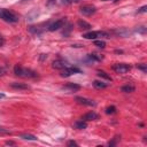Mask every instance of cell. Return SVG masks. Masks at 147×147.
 <instances>
[{
    "label": "cell",
    "mask_w": 147,
    "mask_h": 147,
    "mask_svg": "<svg viewBox=\"0 0 147 147\" xmlns=\"http://www.w3.org/2000/svg\"><path fill=\"white\" fill-rule=\"evenodd\" d=\"M0 18L7 23H16L18 22V16L11 11V10H8V9H5V8H0Z\"/></svg>",
    "instance_id": "obj_2"
},
{
    "label": "cell",
    "mask_w": 147,
    "mask_h": 147,
    "mask_svg": "<svg viewBox=\"0 0 147 147\" xmlns=\"http://www.w3.org/2000/svg\"><path fill=\"white\" fill-rule=\"evenodd\" d=\"M52 67H53L54 69L62 70V69H64V68H67V67H68V62H67L65 60H63V59H57V60L53 61Z\"/></svg>",
    "instance_id": "obj_10"
},
{
    "label": "cell",
    "mask_w": 147,
    "mask_h": 147,
    "mask_svg": "<svg viewBox=\"0 0 147 147\" xmlns=\"http://www.w3.org/2000/svg\"><path fill=\"white\" fill-rule=\"evenodd\" d=\"M99 118V115L96 114V113H94V111H88V113H86L84 116H83V121H85V122H88V121H95V119H98Z\"/></svg>",
    "instance_id": "obj_12"
},
{
    "label": "cell",
    "mask_w": 147,
    "mask_h": 147,
    "mask_svg": "<svg viewBox=\"0 0 147 147\" xmlns=\"http://www.w3.org/2000/svg\"><path fill=\"white\" fill-rule=\"evenodd\" d=\"M6 145H15L14 141H6Z\"/></svg>",
    "instance_id": "obj_32"
},
{
    "label": "cell",
    "mask_w": 147,
    "mask_h": 147,
    "mask_svg": "<svg viewBox=\"0 0 147 147\" xmlns=\"http://www.w3.org/2000/svg\"><path fill=\"white\" fill-rule=\"evenodd\" d=\"M10 133V131L8 130V129H6V127H0V136H2V134H9Z\"/></svg>",
    "instance_id": "obj_23"
},
{
    "label": "cell",
    "mask_w": 147,
    "mask_h": 147,
    "mask_svg": "<svg viewBox=\"0 0 147 147\" xmlns=\"http://www.w3.org/2000/svg\"><path fill=\"white\" fill-rule=\"evenodd\" d=\"M115 113H116V107H115V106H109V107L106 108V114L113 115V114H115Z\"/></svg>",
    "instance_id": "obj_20"
},
{
    "label": "cell",
    "mask_w": 147,
    "mask_h": 147,
    "mask_svg": "<svg viewBox=\"0 0 147 147\" xmlns=\"http://www.w3.org/2000/svg\"><path fill=\"white\" fill-rule=\"evenodd\" d=\"M5 72H6V70H5L3 68H1V67H0V77H1L2 75H5Z\"/></svg>",
    "instance_id": "obj_30"
},
{
    "label": "cell",
    "mask_w": 147,
    "mask_h": 147,
    "mask_svg": "<svg viewBox=\"0 0 147 147\" xmlns=\"http://www.w3.org/2000/svg\"><path fill=\"white\" fill-rule=\"evenodd\" d=\"M147 11V6H142L140 9H138V13H146Z\"/></svg>",
    "instance_id": "obj_25"
},
{
    "label": "cell",
    "mask_w": 147,
    "mask_h": 147,
    "mask_svg": "<svg viewBox=\"0 0 147 147\" xmlns=\"http://www.w3.org/2000/svg\"><path fill=\"white\" fill-rule=\"evenodd\" d=\"M88 59L94 60V61H101V60L103 59V56H102V55H99V54L93 53V54H88Z\"/></svg>",
    "instance_id": "obj_19"
},
{
    "label": "cell",
    "mask_w": 147,
    "mask_h": 147,
    "mask_svg": "<svg viewBox=\"0 0 147 147\" xmlns=\"http://www.w3.org/2000/svg\"><path fill=\"white\" fill-rule=\"evenodd\" d=\"M96 75H98L100 78H105V79H107V80H110V82H111V77H110L107 72H105V71H102V70H99V71L96 72Z\"/></svg>",
    "instance_id": "obj_17"
},
{
    "label": "cell",
    "mask_w": 147,
    "mask_h": 147,
    "mask_svg": "<svg viewBox=\"0 0 147 147\" xmlns=\"http://www.w3.org/2000/svg\"><path fill=\"white\" fill-rule=\"evenodd\" d=\"M83 37L85 39H98V38H110V34L106 31H90L84 33Z\"/></svg>",
    "instance_id": "obj_3"
},
{
    "label": "cell",
    "mask_w": 147,
    "mask_h": 147,
    "mask_svg": "<svg viewBox=\"0 0 147 147\" xmlns=\"http://www.w3.org/2000/svg\"><path fill=\"white\" fill-rule=\"evenodd\" d=\"M137 68L140 69V70H142L144 72H147V67H146V64H144V63H141V64H137Z\"/></svg>",
    "instance_id": "obj_22"
},
{
    "label": "cell",
    "mask_w": 147,
    "mask_h": 147,
    "mask_svg": "<svg viewBox=\"0 0 147 147\" xmlns=\"http://www.w3.org/2000/svg\"><path fill=\"white\" fill-rule=\"evenodd\" d=\"M80 90V85L75 84V83H69L64 86H62V91H64L65 93H74Z\"/></svg>",
    "instance_id": "obj_7"
},
{
    "label": "cell",
    "mask_w": 147,
    "mask_h": 147,
    "mask_svg": "<svg viewBox=\"0 0 147 147\" xmlns=\"http://www.w3.org/2000/svg\"><path fill=\"white\" fill-rule=\"evenodd\" d=\"M77 25H78L80 29H83V30H91V28H92V25H91L90 23H87L86 21H84V20H79V21L77 22Z\"/></svg>",
    "instance_id": "obj_14"
},
{
    "label": "cell",
    "mask_w": 147,
    "mask_h": 147,
    "mask_svg": "<svg viewBox=\"0 0 147 147\" xmlns=\"http://www.w3.org/2000/svg\"><path fill=\"white\" fill-rule=\"evenodd\" d=\"M21 1H22V2H24V1H29V0H21Z\"/></svg>",
    "instance_id": "obj_34"
},
{
    "label": "cell",
    "mask_w": 147,
    "mask_h": 147,
    "mask_svg": "<svg viewBox=\"0 0 147 147\" xmlns=\"http://www.w3.org/2000/svg\"><path fill=\"white\" fill-rule=\"evenodd\" d=\"M22 139L24 140H37V137L33 136V134H28V133H24V134H21L20 136Z\"/></svg>",
    "instance_id": "obj_18"
},
{
    "label": "cell",
    "mask_w": 147,
    "mask_h": 147,
    "mask_svg": "<svg viewBox=\"0 0 147 147\" xmlns=\"http://www.w3.org/2000/svg\"><path fill=\"white\" fill-rule=\"evenodd\" d=\"M130 69H131V67L126 63H116L113 65V70L116 74H126Z\"/></svg>",
    "instance_id": "obj_4"
},
{
    "label": "cell",
    "mask_w": 147,
    "mask_h": 147,
    "mask_svg": "<svg viewBox=\"0 0 147 147\" xmlns=\"http://www.w3.org/2000/svg\"><path fill=\"white\" fill-rule=\"evenodd\" d=\"M2 98H5V94L3 93H0V99H2Z\"/></svg>",
    "instance_id": "obj_33"
},
{
    "label": "cell",
    "mask_w": 147,
    "mask_h": 147,
    "mask_svg": "<svg viewBox=\"0 0 147 147\" xmlns=\"http://www.w3.org/2000/svg\"><path fill=\"white\" fill-rule=\"evenodd\" d=\"M94 45L95 46H98V47H100V48H105L106 47V42L103 41V40H94Z\"/></svg>",
    "instance_id": "obj_21"
},
{
    "label": "cell",
    "mask_w": 147,
    "mask_h": 147,
    "mask_svg": "<svg viewBox=\"0 0 147 147\" xmlns=\"http://www.w3.org/2000/svg\"><path fill=\"white\" fill-rule=\"evenodd\" d=\"M76 101L80 105H84V106H88V107H95L96 106V102L94 100H91V99H87V98H83V96H76Z\"/></svg>",
    "instance_id": "obj_9"
},
{
    "label": "cell",
    "mask_w": 147,
    "mask_h": 147,
    "mask_svg": "<svg viewBox=\"0 0 147 147\" xmlns=\"http://www.w3.org/2000/svg\"><path fill=\"white\" fill-rule=\"evenodd\" d=\"M78 144L76 142V141H74V140H70L69 142H68V146H77Z\"/></svg>",
    "instance_id": "obj_26"
},
{
    "label": "cell",
    "mask_w": 147,
    "mask_h": 147,
    "mask_svg": "<svg viewBox=\"0 0 147 147\" xmlns=\"http://www.w3.org/2000/svg\"><path fill=\"white\" fill-rule=\"evenodd\" d=\"M65 24V18H60L57 21H54L53 23H51L48 25V30L49 31H56L60 30L61 28H63V25Z\"/></svg>",
    "instance_id": "obj_5"
},
{
    "label": "cell",
    "mask_w": 147,
    "mask_h": 147,
    "mask_svg": "<svg viewBox=\"0 0 147 147\" xmlns=\"http://www.w3.org/2000/svg\"><path fill=\"white\" fill-rule=\"evenodd\" d=\"M93 86H94L95 88H98V90H102V88L108 87L109 84H108V83H105V82H102V80H94V82H93Z\"/></svg>",
    "instance_id": "obj_13"
},
{
    "label": "cell",
    "mask_w": 147,
    "mask_h": 147,
    "mask_svg": "<svg viewBox=\"0 0 147 147\" xmlns=\"http://www.w3.org/2000/svg\"><path fill=\"white\" fill-rule=\"evenodd\" d=\"M14 74L18 77H23V78H36L38 75L36 71L29 69V68H24L22 65L16 64L14 67Z\"/></svg>",
    "instance_id": "obj_1"
},
{
    "label": "cell",
    "mask_w": 147,
    "mask_h": 147,
    "mask_svg": "<svg viewBox=\"0 0 147 147\" xmlns=\"http://www.w3.org/2000/svg\"><path fill=\"white\" fill-rule=\"evenodd\" d=\"M103 1H107V0H103Z\"/></svg>",
    "instance_id": "obj_36"
},
{
    "label": "cell",
    "mask_w": 147,
    "mask_h": 147,
    "mask_svg": "<svg viewBox=\"0 0 147 147\" xmlns=\"http://www.w3.org/2000/svg\"><path fill=\"white\" fill-rule=\"evenodd\" d=\"M137 31H139V32H142V33H145V32H146V28H145V26H140V29H138Z\"/></svg>",
    "instance_id": "obj_27"
},
{
    "label": "cell",
    "mask_w": 147,
    "mask_h": 147,
    "mask_svg": "<svg viewBox=\"0 0 147 147\" xmlns=\"http://www.w3.org/2000/svg\"><path fill=\"white\" fill-rule=\"evenodd\" d=\"M96 11V8L92 5H84L80 7V13L83 15H86V16H90L92 14H94Z\"/></svg>",
    "instance_id": "obj_8"
},
{
    "label": "cell",
    "mask_w": 147,
    "mask_h": 147,
    "mask_svg": "<svg viewBox=\"0 0 147 147\" xmlns=\"http://www.w3.org/2000/svg\"><path fill=\"white\" fill-rule=\"evenodd\" d=\"M119 138H121V137H118V136H117V137H115V139H114L113 141H109V146H114V145L116 144V141H117Z\"/></svg>",
    "instance_id": "obj_24"
},
{
    "label": "cell",
    "mask_w": 147,
    "mask_h": 147,
    "mask_svg": "<svg viewBox=\"0 0 147 147\" xmlns=\"http://www.w3.org/2000/svg\"><path fill=\"white\" fill-rule=\"evenodd\" d=\"M121 90H122V92H125V93H132V92H134L136 87H134V85H132V84H127V85L122 86Z\"/></svg>",
    "instance_id": "obj_16"
},
{
    "label": "cell",
    "mask_w": 147,
    "mask_h": 147,
    "mask_svg": "<svg viewBox=\"0 0 147 147\" xmlns=\"http://www.w3.org/2000/svg\"><path fill=\"white\" fill-rule=\"evenodd\" d=\"M77 72H80V69H78L76 67H67V68H64V69L61 70V74L60 75L62 77H70L71 75L77 74Z\"/></svg>",
    "instance_id": "obj_6"
},
{
    "label": "cell",
    "mask_w": 147,
    "mask_h": 147,
    "mask_svg": "<svg viewBox=\"0 0 147 147\" xmlns=\"http://www.w3.org/2000/svg\"><path fill=\"white\" fill-rule=\"evenodd\" d=\"M9 86L14 90H21V91H25V90H30V86L25 83H20V82H13L9 84Z\"/></svg>",
    "instance_id": "obj_11"
},
{
    "label": "cell",
    "mask_w": 147,
    "mask_h": 147,
    "mask_svg": "<svg viewBox=\"0 0 147 147\" xmlns=\"http://www.w3.org/2000/svg\"><path fill=\"white\" fill-rule=\"evenodd\" d=\"M55 1H56V0H47V6H52V5H54Z\"/></svg>",
    "instance_id": "obj_28"
},
{
    "label": "cell",
    "mask_w": 147,
    "mask_h": 147,
    "mask_svg": "<svg viewBox=\"0 0 147 147\" xmlns=\"http://www.w3.org/2000/svg\"><path fill=\"white\" fill-rule=\"evenodd\" d=\"M74 0H62V3H64V5H69V3H71Z\"/></svg>",
    "instance_id": "obj_29"
},
{
    "label": "cell",
    "mask_w": 147,
    "mask_h": 147,
    "mask_svg": "<svg viewBox=\"0 0 147 147\" xmlns=\"http://www.w3.org/2000/svg\"><path fill=\"white\" fill-rule=\"evenodd\" d=\"M114 1H118V0H114Z\"/></svg>",
    "instance_id": "obj_35"
},
{
    "label": "cell",
    "mask_w": 147,
    "mask_h": 147,
    "mask_svg": "<svg viewBox=\"0 0 147 147\" xmlns=\"http://www.w3.org/2000/svg\"><path fill=\"white\" fill-rule=\"evenodd\" d=\"M86 126H87V123L85 121H83V119L77 121V122L74 123V127H76L78 130H84V129H86Z\"/></svg>",
    "instance_id": "obj_15"
},
{
    "label": "cell",
    "mask_w": 147,
    "mask_h": 147,
    "mask_svg": "<svg viewBox=\"0 0 147 147\" xmlns=\"http://www.w3.org/2000/svg\"><path fill=\"white\" fill-rule=\"evenodd\" d=\"M3 42H5V40H3V38L0 36V46H2V45H3Z\"/></svg>",
    "instance_id": "obj_31"
}]
</instances>
